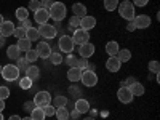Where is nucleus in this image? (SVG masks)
<instances>
[{
	"label": "nucleus",
	"mask_w": 160,
	"mask_h": 120,
	"mask_svg": "<svg viewBox=\"0 0 160 120\" xmlns=\"http://www.w3.org/2000/svg\"><path fill=\"white\" fill-rule=\"evenodd\" d=\"M117 10H118V15L123 19H127V21L135 19V5L131 2H128V0H122V2L118 3Z\"/></svg>",
	"instance_id": "nucleus-1"
},
{
	"label": "nucleus",
	"mask_w": 160,
	"mask_h": 120,
	"mask_svg": "<svg viewBox=\"0 0 160 120\" xmlns=\"http://www.w3.org/2000/svg\"><path fill=\"white\" fill-rule=\"evenodd\" d=\"M66 13H68V10H66V5L62 2H55L48 10L50 18L55 19L56 22H59V21H62L66 18Z\"/></svg>",
	"instance_id": "nucleus-2"
},
{
	"label": "nucleus",
	"mask_w": 160,
	"mask_h": 120,
	"mask_svg": "<svg viewBox=\"0 0 160 120\" xmlns=\"http://www.w3.org/2000/svg\"><path fill=\"white\" fill-rule=\"evenodd\" d=\"M19 69L16 68V64H7L2 68V77L7 80V82H15L19 77Z\"/></svg>",
	"instance_id": "nucleus-3"
},
{
	"label": "nucleus",
	"mask_w": 160,
	"mask_h": 120,
	"mask_svg": "<svg viewBox=\"0 0 160 120\" xmlns=\"http://www.w3.org/2000/svg\"><path fill=\"white\" fill-rule=\"evenodd\" d=\"M38 35L40 37H43V38H47V40H51V38H55L56 35H58V31L55 29V26H51V24H40L38 26Z\"/></svg>",
	"instance_id": "nucleus-4"
},
{
	"label": "nucleus",
	"mask_w": 160,
	"mask_h": 120,
	"mask_svg": "<svg viewBox=\"0 0 160 120\" xmlns=\"http://www.w3.org/2000/svg\"><path fill=\"white\" fill-rule=\"evenodd\" d=\"M51 95L48 91H37L35 93V96H34V104L37 106V108H43V106H48L51 104Z\"/></svg>",
	"instance_id": "nucleus-5"
},
{
	"label": "nucleus",
	"mask_w": 160,
	"mask_h": 120,
	"mask_svg": "<svg viewBox=\"0 0 160 120\" xmlns=\"http://www.w3.org/2000/svg\"><path fill=\"white\" fill-rule=\"evenodd\" d=\"M74 40H72V37L71 35H62L61 38H59V42H58V47L61 48V51L62 53H68V55H71V53L74 51Z\"/></svg>",
	"instance_id": "nucleus-6"
},
{
	"label": "nucleus",
	"mask_w": 160,
	"mask_h": 120,
	"mask_svg": "<svg viewBox=\"0 0 160 120\" xmlns=\"http://www.w3.org/2000/svg\"><path fill=\"white\" fill-rule=\"evenodd\" d=\"M80 80H82V83L85 87H95L98 83V75L96 72H93V71H82V77H80Z\"/></svg>",
	"instance_id": "nucleus-7"
},
{
	"label": "nucleus",
	"mask_w": 160,
	"mask_h": 120,
	"mask_svg": "<svg viewBox=\"0 0 160 120\" xmlns=\"http://www.w3.org/2000/svg\"><path fill=\"white\" fill-rule=\"evenodd\" d=\"M72 40H74V43H75V45H83V43L90 42V34H88V31L78 28V29L74 31V37H72Z\"/></svg>",
	"instance_id": "nucleus-8"
},
{
	"label": "nucleus",
	"mask_w": 160,
	"mask_h": 120,
	"mask_svg": "<svg viewBox=\"0 0 160 120\" xmlns=\"http://www.w3.org/2000/svg\"><path fill=\"white\" fill-rule=\"evenodd\" d=\"M117 98L120 102H123V104H130L133 101V95H131V91L128 90V87H122L118 91H117Z\"/></svg>",
	"instance_id": "nucleus-9"
},
{
	"label": "nucleus",
	"mask_w": 160,
	"mask_h": 120,
	"mask_svg": "<svg viewBox=\"0 0 160 120\" xmlns=\"http://www.w3.org/2000/svg\"><path fill=\"white\" fill-rule=\"evenodd\" d=\"M78 53H80V56H82V58L88 59L90 56H93V55H95V45H93V43H90V42H87V43H83V45H80V48H78Z\"/></svg>",
	"instance_id": "nucleus-10"
},
{
	"label": "nucleus",
	"mask_w": 160,
	"mask_h": 120,
	"mask_svg": "<svg viewBox=\"0 0 160 120\" xmlns=\"http://www.w3.org/2000/svg\"><path fill=\"white\" fill-rule=\"evenodd\" d=\"M133 21H135L136 29H146L151 26V16H148V15H138V16H135Z\"/></svg>",
	"instance_id": "nucleus-11"
},
{
	"label": "nucleus",
	"mask_w": 160,
	"mask_h": 120,
	"mask_svg": "<svg viewBox=\"0 0 160 120\" xmlns=\"http://www.w3.org/2000/svg\"><path fill=\"white\" fill-rule=\"evenodd\" d=\"M34 19H35V22H38V24H47L48 19H50L48 10H45V8H38L37 11H34Z\"/></svg>",
	"instance_id": "nucleus-12"
},
{
	"label": "nucleus",
	"mask_w": 160,
	"mask_h": 120,
	"mask_svg": "<svg viewBox=\"0 0 160 120\" xmlns=\"http://www.w3.org/2000/svg\"><path fill=\"white\" fill-rule=\"evenodd\" d=\"M37 55H38V58H43V59H48V56L51 55V47L47 43V42H40L38 45H37Z\"/></svg>",
	"instance_id": "nucleus-13"
},
{
	"label": "nucleus",
	"mask_w": 160,
	"mask_h": 120,
	"mask_svg": "<svg viewBox=\"0 0 160 120\" xmlns=\"http://www.w3.org/2000/svg\"><path fill=\"white\" fill-rule=\"evenodd\" d=\"M96 26V18L95 16H83V18H80V29H85V31H90L93 29Z\"/></svg>",
	"instance_id": "nucleus-14"
},
{
	"label": "nucleus",
	"mask_w": 160,
	"mask_h": 120,
	"mask_svg": "<svg viewBox=\"0 0 160 120\" xmlns=\"http://www.w3.org/2000/svg\"><path fill=\"white\" fill-rule=\"evenodd\" d=\"M13 32H15V24L11 21H3L0 24V35H3L7 38V37L13 35Z\"/></svg>",
	"instance_id": "nucleus-15"
},
{
	"label": "nucleus",
	"mask_w": 160,
	"mask_h": 120,
	"mask_svg": "<svg viewBox=\"0 0 160 120\" xmlns=\"http://www.w3.org/2000/svg\"><path fill=\"white\" fill-rule=\"evenodd\" d=\"M120 66H122V62L117 59V56H109V59L106 61V69L109 72H118Z\"/></svg>",
	"instance_id": "nucleus-16"
},
{
	"label": "nucleus",
	"mask_w": 160,
	"mask_h": 120,
	"mask_svg": "<svg viewBox=\"0 0 160 120\" xmlns=\"http://www.w3.org/2000/svg\"><path fill=\"white\" fill-rule=\"evenodd\" d=\"M75 111H77L80 115L87 114V112L90 111V102H88L87 99H82V98L77 99V101H75Z\"/></svg>",
	"instance_id": "nucleus-17"
},
{
	"label": "nucleus",
	"mask_w": 160,
	"mask_h": 120,
	"mask_svg": "<svg viewBox=\"0 0 160 120\" xmlns=\"http://www.w3.org/2000/svg\"><path fill=\"white\" fill-rule=\"evenodd\" d=\"M24 74H26V77H28V78H31L32 82H34V80H37V78L40 77V69L37 68L35 64H29L28 71H26Z\"/></svg>",
	"instance_id": "nucleus-18"
},
{
	"label": "nucleus",
	"mask_w": 160,
	"mask_h": 120,
	"mask_svg": "<svg viewBox=\"0 0 160 120\" xmlns=\"http://www.w3.org/2000/svg\"><path fill=\"white\" fill-rule=\"evenodd\" d=\"M80 77H82V69H78V68H69L68 71V78L71 80V82H78Z\"/></svg>",
	"instance_id": "nucleus-19"
},
{
	"label": "nucleus",
	"mask_w": 160,
	"mask_h": 120,
	"mask_svg": "<svg viewBox=\"0 0 160 120\" xmlns=\"http://www.w3.org/2000/svg\"><path fill=\"white\" fill-rule=\"evenodd\" d=\"M128 90L131 91L133 96H142V95H144V85L139 83V82H135L133 85H130Z\"/></svg>",
	"instance_id": "nucleus-20"
},
{
	"label": "nucleus",
	"mask_w": 160,
	"mask_h": 120,
	"mask_svg": "<svg viewBox=\"0 0 160 120\" xmlns=\"http://www.w3.org/2000/svg\"><path fill=\"white\" fill-rule=\"evenodd\" d=\"M7 56L10 59H18L21 56V50L18 48V45H10L7 48Z\"/></svg>",
	"instance_id": "nucleus-21"
},
{
	"label": "nucleus",
	"mask_w": 160,
	"mask_h": 120,
	"mask_svg": "<svg viewBox=\"0 0 160 120\" xmlns=\"http://www.w3.org/2000/svg\"><path fill=\"white\" fill-rule=\"evenodd\" d=\"M118 50H120V47H118L117 42H114V40H111V42L106 43V51H108L109 56H117Z\"/></svg>",
	"instance_id": "nucleus-22"
},
{
	"label": "nucleus",
	"mask_w": 160,
	"mask_h": 120,
	"mask_svg": "<svg viewBox=\"0 0 160 120\" xmlns=\"http://www.w3.org/2000/svg\"><path fill=\"white\" fill-rule=\"evenodd\" d=\"M55 117H56L58 120H69L71 112L68 111V108H56V111H55Z\"/></svg>",
	"instance_id": "nucleus-23"
},
{
	"label": "nucleus",
	"mask_w": 160,
	"mask_h": 120,
	"mask_svg": "<svg viewBox=\"0 0 160 120\" xmlns=\"http://www.w3.org/2000/svg\"><path fill=\"white\" fill-rule=\"evenodd\" d=\"M72 10H74V16H78V18L87 16V7L83 3H74Z\"/></svg>",
	"instance_id": "nucleus-24"
},
{
	"label": "nucleus",
	"mask_w": 160,
	"mask_h": 120,
	"mask_svg": "<svg viewBox=\"0 0 160 120\" xmlns=\"http://www.w3.org/2000/svg\"><path fill=\"white\" fill-rule=\"evenodd\" d=\"M117 59H118L120 62H128V61L131 59V51H130V50H118Z\"/></svg>",
	"instance_id": "nucleus-25"
},
{
	"label": "nucleus",
	"mask_w": 160,
	"mask_h": 120,
	"mask_svg": "<svg viewBox=\"0 0 160 120\" xmlns=\"http://www.w3.org/2000/svg\"><path fill=\"white\" fill-rule=\"evenodd\" d=\"M26 38H28V40H31V42H35V40H38V38H40V35H38V31L34 28V26H32V28H29L28 31H26Z\"/></svg>",
	"instance_id": "nucleus-26"
},
{
	"label": "nucleus",
	"mask_w": 160,
	"mask_h": 120,
	"mask_svg": "<svg viewBox=\"0 0 160 120\" xmlns=\"http://www.w3.org/2000/svg\"><path fill=\"white\" fill-rule=\"evenodd\" d=\"M51 102H53V106H55V108H66V106H68V98L59 95V96H56V98H53Z\"/></svg>",
	"instance_id": "nucleus-27"
},
{
	"label": "nucleus",
	"mask_w": 160,
	"mask_h": 120,
	"mask_svg": "<svg viewBox=\"0 0 160 120\" xmlns=\"http://www.w3.org/2000/svg\"><path fill=\"white\" fill-rule=\"evenodd\" d=\"M26 61H28L29 64L31 62H34V61H37L38 59V55H37V50L35 48H31V50H28V51H26Z\"/></svg>",
	"instance_id": "nucleus-28"
},
{
	"label": "nucleus",
	"mask_w": 160,
	"mask_h": 120,
	"mask_svg": "<svg viewBox=\"0 0 160 120\" xmlns=\"http://www.w3.org/2000/svg\"><path fill=\"white\" fill-rule=\"evenodd\" d=\"M31 43H32V42H31V40H28V38H19L16 45H18V48H19L21 51L26 53L28 50H31Z\"/></svg>",
	"instance_id": "nucleus-29"
},
{
	"label": "nucleus",
	"mask_w": 160,
	"mask_h": 120,
	"mask_svg": "<svg viewBox=\"0 0 160 120\" xmlns=\"http://www.w3.org/2000/svg\"><path fill=\"white\" fill-rule=\"evenodd\" d=\"M31 118H32V120H45L43 109H42V108H35V109L31 112Z\"/></svg>",
	"instance_id": "nucleus-30"
},
{
	"label": "nucleus",
	"mask_w": 160,
	"mask_h": 120,
	"mask_svg": "<svg viewBox=\"0 0 160 120\" xmlns=\"http://www.w3.org/2000/svg\"><path fill=\"white\" fill-rule=\"evenodd\" d=\"M16 18H18L19 21L28 19V18H29V10L24 8V7H19V8L16 10Z\"/></svg>",
	"instance_id": "nucleus-31"
},
{
	"label": "nucleus",
	"mask_w": 160,
	"mask_h": 120,
	"mask_svg": "<svg viewBox=\"0 0 160 120\" xmlns=\"http://www.w3.org/2000/svg\"><path fill=\"white\" fill-rule=\"evenodd\" d=\"M16 68L19 69V72H26V71H28V68H29V62L28 61H26V58H18L16 59Z\"/></svg>",
	"instance_id": "nucleus-32"
},
{
	"label": "nucleus",
	"mask_w": 160,
	"mask_h": 120,
	"mask_svg": "<svg viewBox=\"0 0 160 120\" xmlns=\"http://www.w3.org/2000/svg\"><path fill=\"white\" fill-rule=\"evenodd\" d=\"M48 59L51 61V64H55V66H58V64L64 62V59H62V56L59 55V53H53V51H51V55L48 56Z\"/></svg>",
	"instance_id": "nucleus-33"
},
{
	"label": "nucleus",
	"mask_w": 160,
	"mask_h": 120,
	"mask_svg": "<svg viewBox=\"0 0 160 120\" xmlns=\"http://www.w3.org/2000/svg\"><path fill=\"white\" fill-rule=\"evenodd\" d=\"M118 7V0H104V8L108 11H114Z\"/></svg>",
	"instance_id": "nucleus-34"
},
{
	"label": "nucleus",
	"mask_w": 160,
	"mask_h": 120,
	"mask_svg": "<svg viewBox=\"0 0 160 120\" xmlns=\"http://www.w3.org/2000/svg\"><path fill=\"white\" fill-rule=\"evenodd\" d=\"M19 87H21L22 90H29V88L32 87V80H31V78H28V77L24 75V77L19 80Z\"/></svg>",
	"instance_id": "nucleus-35"
},
{
	"label": "nucleus",
	"mask_w": 160,
	"mask_h": 120,
	"mask_svg": "<svg viewBox=\"0 0 160 120\" xmlns=\"http://www.w3.org/2000/svg\"><path fill=\"white\" fill-rule=\"evenodd\" d=\"M43 114H45V117H53L55 115V111H56V108L53 104H48V106H43Z\"/></svg>",
	"instance_id": "nucleus-36"
},
{
	"label": "nucleus",
	"mask_w": 160,
	"mask_h": 120,
	"mask_svg": "<svg viewBox=\"0 0 160 120\" xmlns=\"http://www.w3.org/2000/svg\"><path fill=\"white\" fill-rule=\"evenodd\" d=\"M13 37H16L18 40H19V38H26V29H24V28H21V26H19V28H15Z\"/></svg>",
	"instance_id": "nucleus-37"
},
{
	"label": "nucleus",
	"mask_w": 160,
	"mask_h": 120,
	"mask_svg": "<svg viewBox=\"0 0 160 120\" xmlns=\"http://www.w3.org/2000/svg\"><path fill=\"white\" fill-rule=\"evenodd\" d=\"M69 28L74 29V31L80 28V18H78V16H72V18L69 19Z\"/></svg>",
	"instance_id": "nucleus-38"
},
{
	"label": "nucleus",
	"mask_w": 160,
	"mask_h": 120,
	"mask_svg": "<svg viewBox=\"0 0 160 120\" xmlns=\"http://www.w3.org/2000/svg\"><path fill=\"white\" fill-rule=\"evenodd\" d=\"M149 71H151L152 74H158V72H160V64H158V61H151V62H149Z\"/></svg>",
	"instance_id": "nucleus-39"
},
{
	"label": "nucleus",
	"mask_w": 160,
	"mask_h": 120,
	"mask_svg": "<svg viewBox=\"0 0 160 120\" xmlns=\"http://www.w3.org/2000/svg\"><path fill=\"white\" fill-rule=\"evenodd\" d=\"M10 96V88L5 85H0V99H7Z\"/></svg>",
	"instance_id": "nucleus-40"
},
{
	"label": "nucleus",
	"mask_w": 160,
	"mask_h": 120,
	"mask_svg": "<svg viewBox=\"0 0 160 120\" xmlns=\"http://www.w3.org/2000/svg\"><path fill=\"white\" fill-rule=\"evenodd\" d=\"M87 66H88V61H87L85 58H77V66H75V68L85 71V69H87Z\"/></svg>",
	"instance_id": "nucleus-41"
},
{
	"label": "nucleus",
	"mask_w": 160,
	"mask_h": 120,
	"mask_svg": "<svg viewBox=\"0 0 160 120\" xmlns=\"http://www.w3.org/2000/svg\"><path fill=\"white\" fill-rule=\"evenodd\" d=\"M38 8H42L40 7V0H31L28 5V10H32V11H37Z\"/></svg>",
	"instance_id": "nucleus-42"
},
{
	"label": "nucleus",
	"mask_w": 160,
	"mask_h": 120,
	"mask_svg": "<svg viewBox=\"0 0 160 120\" xmlns=\"http://www.w3.org/2000/svg\"><path fill=\"white\" fill-rule=\"evenodd\" d=\"M64 62H68V64H69V68H75V66H77V58L72 56V55H69L68 58L64 59Z\"/></svg>",
	"instance_id": "nucleus-43"
},
{
	"label": "nucleus",
	"mask_w": 160,
	"mask_h": 120,
	"mask_svg": "<svg viewBox=\"0 0 160 120\" xmlns=\"http://www.w3.org/2000/svg\"><path fill=\"white\" fill-rule=\"evenodd\" d=\"M35 108H37V106L34 104V101H28V102H24V111H26V112H29V114H31Z\"/></svg>",
	"instance_id": "nucleus-44"
},
{
	"label": "nucleus",
	"mask_w": 160,
	"mask_h": 120,
	"mask_svg": "<svg viewBox=\"0 0 160 120\" xmlns=\"http://www.w3.org/2000/svg\"><path fill=\"white\" fill-rule=\"evenodd\" d=\"M55 3V0H40V7L45 8V10H50V7Z\"/></svg>",
	"instance_id": "nucleus-45"
},
{
	"label": "nucleus",
	"mask_w": 160,
	"mask_h": 120,
	"mask_svg": "<svg viewBox=\"0 0 160 120\" xmlns=\"http://www.w3.org/2000/svg\"><path fill=\"white\" fill-rule=\"evenodd\" d=\"M131 3L135 5V7H146V5L149 3V0H133Z\"/></svg>",
	"instance_id": "nucleus-46"
},
{
	"label": "nucleus",
	"mask_w": 160,
	"mask_h": 120,
	"mask_svg": "<svg viewBox=\"0 0 160 120\" xmlns=\"http://www.w3.org/2000/svg\"><path fill=\"white\" fill-rule=\"evenodd\" d=\"M21 28H24L26 31H28L29 28H32V21L28 18V19H24V21H21Z\"/></svg>",
	"instance_id": "nucleus-47"
},
{
	"label": "nucleus",
	"mask_w": 160,
	"mask_h": 120,
	"mask_svg": "<svg viewBox=\"0 0 160 120\" xmlns=\"http://www.w3.org/2000/svg\"><path fill=\"white\" fill-rule=\"evenodd\" d=\"M127 31L128 32H133V31H136V26H135V21H130L127 24Z\"/></svg>",
	"instance_id": "nucleus-48"
},
{
	"label": "nucleus",
	"mask_w": 160,
	"mask_h": 120,
	"mask_svg": "<svg viewBox=\"0 0 160 120\" xmlns=\"http://www.w3.org/2000/svg\"><path fill=\"white\" fill-rule=\"evenodd\" d=\"M136 82V78L135 77H128L127 80H125V83H123V87H130V85H133V83H135Z\"/></svg>",
	"instance_id": "nucleus-49"
},
{
	"label": "nucleus",
	"mask_w": 160,
	"mask_h": 120,
	"mask_svg": "<svg viewBox=\"0 0 160 120\" xmlns=\"http://www.w3.org/2000/svg\"><path fill=\"white\" fill-rule=\"evenodd\" d=\"M5 109V99H0V112Z\"/></svg>",
	"instance_id": "nucleus-50"
},
{
	"label": "nucleus",
	"mask_w": 160,
	"mask_h": 120,
	"mask_svg": "<svg viewBox=\"0 0 160 120\" xmlns=\"http://www.w3.org/2000/svg\"><path fill=\"white\" fill-rule=\"evenodd\" d=\"M88 112H90V115H91V117H96V115H98V111H95V109H90Z\"/></svg>",
	"instance_id": "nucleus-51"
},
{
	"label": "nucleus",
	"mask_w": 160,
	"mask_h": 120,
	"mask_svg": "<svg viewBox=\"0 0 160 120\" xmlns=\"http://www.w3.org/2000/svg\"><path fill=\"white\" fill-rule=\"evenodd\" d=\"M71 117H74V120H75V118H78V117H80V114H78L77 111H74V112H71Z\"/></svg>",
	"instance_id": "nucleus-52"
},
{
	"label": "nucleus",
	"mask_w": 160,
	"mask_h": 120,
	"mask_svg": "<svg viewBox=\"0 0 160 120\" xmlns=\"http://www.w3.org/2000/svg\"><path fill=\"white\" fill-rule=\"evenodd\" d=\"M3 45H5V37H3V35H0V48H2Z\"/></svg>",
	"instance_id": "nucleus-53"
},
{
	"label": "nucleus",
	"mask_w": 160,
	"mask_h": 120,
	"mask_svg": "<svg viewBox=\"0 0 160 120\" xmlns=\"http://www.w3.org/2000/svg\"><path fill=\"white\" fill-rule=\"evenodd\" d=\"M8 120H21V117H19V115H11Z\"/></svg>",
	"instance_id": "nucleus-54"
},
{
	"label": "nucleus",
	"mask_w": 160,
	"mask_h": 120,
	"mask_svg": "<svg viewBox=\"0 0 160 120\" xmlns=\"http://www.w3.org/2000/svg\"><path fill=\"white\" fill-rule=\"evenodd\" d=\"M83 120H96L95 117H87V118H83Z\"/></svg>",
	"instance_id": "nucleus-55"
},
{
	"label": "nucleus",
	"mask_w": 160,
	"mask_h": 120,
	"mask_svg": "<svg viewBox=\"0 0 160 120\" xmlns=\"http://www.w3.org/2000/svg\"><path fill=\"white\" fill-rule=\"evenodd\" d=\"M3 21H5V19H3V16H2V15H0V24H2Z\"/></svg>",
	"instance_id": "nucleus-56"
},
{
	"label": "nucleus",
	"mask_w": 160,
	"mask_h": 120,
	"mask_svg": "<svg viewBox=\"0 0 160 120\" xmlns=\"http://www.w3.org/2000/svg\"><path fill=\"white\" fill-rule=\"evenodd\" d=\"M21 120H32L31 117H24V118H21Z\"/></svg>",
	"instance_id": "nucleus-57"
},
{
	"label": "nucleus",
	"mask_w": 160,
	"mask_h": 120,
	"mask_svg": "<svg viewBox=\"0 0 160 120\" xmlns=\"http://www.w3.org/2000/svg\"><path fill=\"white\" fill-rule=\"evenodd\" d=\"M0 120H3V114L2 112H0Z\"/></svg>",
	"instance_id": "nucleus-58"
},
{
	"label": "nucleus",
	"mask_w": 160,
	"mask_h": 120,
	"mask_svg": "<svg viewBox=\"0 0 160 120\" xmlns=\"http://www.w3.org/2000/svg\"><path fill=\"white\" fill-rule=\"evenodd\" d=\"M0 75H2V66H0Z\"/></svg>",
	"instance_id": "nucleus-59"
},
{
	"label": "nucleus",
	"mask_w": 160,
	"mask_h": 120,
	"mask_svg": "<svg viewBox=\"0 0 160 120\" xmlns=\"http://www.w3.org/2000/svg\"><path fill=\"white\" fill-rule=\"evenodd\" d=\"M118 2H120V0H118Z\"/></svg>",
	"instance_id": "nucleus-60"
}]
</instances>
